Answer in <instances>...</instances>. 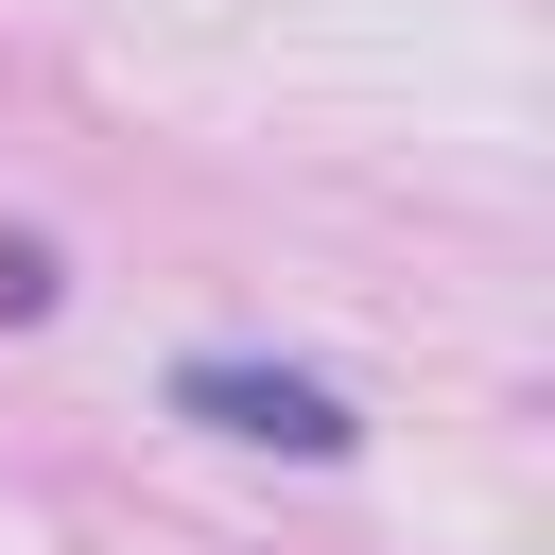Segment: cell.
Masks as SVG:
<instances>
[{
    "label": "cell",
    "instance_id": "obj_1",
    "mask_svg": "<svg viewBox=\"0 0 555 555\" xmlns=\"http://www.w3.org/2000/svg\"><path fill=\"white\" fill-rule=\"evenodd\" d=\"M173 416H191V434H225V451H295V468L364 451V416H347L312 364H243V347H191V364H173Z\"/></svg>",
    "mask_w": 555,
    "mask_h": 555
}]
</instances>
